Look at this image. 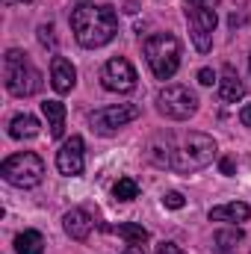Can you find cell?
Instances as JSON below:
<instances>
[{
    "label": "cell",
    "mask_w": 251,
    "mask_h": 254,
    "mask_svg": "<svg viewBox=\"0 0 251 254\" xmlns=\"http://www.w3.org/2000/svg\"><path fill=\"white\" fill-rule=\"evenodd\" d=\"M71 30L80 48H104L116 39L119 33V12L110 3H92V0H80L71 9Z\"/></svg>",
    "instance_id": "cell-1"
},
{
    "label": "cell",
    "mask_w": 251,
    "mask_h": 254,
    "mask_svg": "<svg viewBox=\"0 0 251 254\" xmlns=\"http://www.w3.org/2000/svg\"><path fill=\"white\" fill-rule=\"evenodd\" d=\"M216 157V139L207 136V133H187L181 139V145H172V139L166 142V148H151V160L163 169H172V172H198L204 166H210Z\"/></svg>",
    "instance_id": "cell-2"
},
{
    "label": "cell",
    "mask_w": 251,
    "mask_h": 254,
    "mask_svg": "<svg viewBox=\"0 0 251 254\" xmlns=\"http://www.w3.org/2000/svg\"><path fill=\"white\" fill-rule=\"evenodd\" d=\"M3 83H6L9 95L30 98V95H36L42 89V74H39V68L33 65V60L24 51L12 48L3 57Z\"/></svg>",
    "instance_id": "cell-3"
},
{
    "label": "cell",
    "mask_w": 251,
    "mask_h": 254,
    "mask_svg": "<svg viewBox=\"0 0 251 254\" xmlns=\"http://www.w3.org/2000/svg\"><path fill=\"white\" fill-rule=\"evenodd\" d=\"M148 68L157 80H172L181 68V42L172 33H154L142 45Z\"/></svg>",
    "instance_id": "cell-4"
},
{
    "label": "cell",
    "mask_w": 251,
    "mask_h": 254,
    "mask_svg": "<svg viewBox=\"0 0 251 254\" xmlns=\"http://www.w3.org/2000/svg\"><path fill=\"white\" fill-rule=\"evenodd\" d=\"M219 0H187V24H189V36L198 54H207L213 48V33L219 24Z\"/></svg>",
    "instance_id": "cell-5"
},
{
    "label": "cell",
    "mask_w": 251,
    "mask_h": 254,
    "mask_svg": "<svg viewBox=\"0 0 251 254\" xmlns=\"http://www.w3.org/2000/svg\"><path fill=\"white\" fill-rule=\"evenodd\" d=\"M0 175H3L6 184H12V187H18V190H33V187H39L42 178H45V163H42L39 154L21 151V154H12V157L3 160Z\"/></svg>",
    "instance_id": "cell-6"
},
{
    "label": "cell",
    "mask_w": 251,
    "mask_h": 254,
    "mask_svg": "<svg viewBox=\"0 0 251 254\" xmlns=\"http://www.w3.org/2000/svg\"><path fill=\"white\" fill-rule=\"evenodd\" d=\"M157 110L172 119V122H187L198 113V95L189 89V86H181V83H169L166 89H160L157 95Z\"/></svg>",
    "instance_id": "cell-7"
},
{
    "label": "cell",
    "mask_w": 251,
    "mask_h": 254,
    "mask_svg": "<svg viewBox=\"0 0 251 254\" xmlns=\"http://www.w3.org/2000/svg\"><path fill=\"white\" fill-rule=\"evenodd\" d=\"M142 116V107L139 104H110V107H101L89 116V125L98 136H113L119 127L130 125Z\"/></svg>",
    "instance_id": "cell-8"
},
{
    "label": "cell",
    "mask_w": 251,
    "mask_h": 254,
    "mask_svg": "<svg viewBox=\"0 0 251 254\" xmlns=\"http://www.w3.org/2000/svg\"><path fill=\"white\" fill-rule=\"evenodd\" d=\"M101 83L107 92H119V95H127L136 89V68L130 65V60L125 57H116L104 65L101 71Z\"/></svg>",
    "instance_id": "cell-9"
},
{
    "label": "cell",
    "mask_w": 251,
    "mask_h": 254,
    "mask_svg": "<svg viewBox=\"0 0 251 254\" xmlns=\"http://www.w3.org/2000/svg\"><path fill=\"white\" fill-rule=\"evenodd\" d=\"M83 151H86V145H83L80 136L65 139V145L57 151V169L63 172L65 178H77V175H83V166H86Z\"/></svg>",
    "instance_id": "cell-10"
},
{
    "label": "cell",
    "mask_w": 251,
    "mask_h": 254,
    "mask_svg": "<svg viewBox=\"0 0 251 254\" xmlns=\"http://www.w3.org/2000/svg\"><path fill=\"white\" fill-rule=\"evenodd\" d=\"M51 86L60 95H68L77 86V68H74L71 60H65V57H54L51 60Z\"/></svg>",
    "instance_id": "cell-11"
},
{
    "label": "cell",
    "mask_w": 251,
    "mask_h": 254,
    "mask_svg": "<svg viewBox=\"0 0 251 254\" xmlns=\"http://www.w3.org/2000/svg\"><path fill=\"white\" fill-rule=\"evenodd\" d=\"M219 101L222 104H237L246 98V83L240 80V74L234 71V65H225L222 74H219Z\"/></svg>",
    "instance_id": "cell-12"
},
{
    "label": "cell",
    "mask_w": 251,
    "mask_h": 254,
    "mask_svg": "<svg viewBox=\"0 0 251 254\" xmlns=\"http://www.w3.org/2000/svg\"><path fill=\"white\" fill-rule=\"evenodd\" d=\"M92 216L83 210V207H71L68 213L63 216V228H65V234L71 237V240H77V243H83L89 234H92Z\"/></svg>",
    "instance_id": "cell-13"
},
{
    "label": "cell",
    "mask_w": 251,
    "mask_h": 254,
    "mask_svg": "<svg viewBox=\"0 0 251 254\" xmlns=\"http://www.w3.org/2000/svg\"><path fill=\"white\" fill-rule=\"evenodd\" d=\"M251 219V207L243 201H231V204H222V207H213L210 210V222H249Z\"/></svg>",
    "instance_id": "cell-14"
},
{
    "label": "cell",
    "mask_w": 251,
    "mask_h": 254,
    "mask_svg": "<svg viewBox=\"0 0 251 254\" xmlns=\"http://www.w3.org/2000/svg\"><path fill=\"white\" fill-rule=\"evenodd\" d=\"M39 130H42L39 119L30 116V113H21L9 122V136L12 139H33V136H39Z\"/></svg>",
    "instance_id": "cell-15"
},
{
    "label": "cell",
    "mask_w": 251,
    "mask_h": 254,
    "mask_svg": "<svg viewBox=\"0 0 251 254\" xmlns=\"http://www.w3.org/2000/svg\"><path fill=\"white\" fill-rule=\"evenodd\" d=\"M42 113H45V119H48L51 136L60 139L65 133V104L63 101H45V104H42Z\"/></svg>",
    "instance_id": "cell-16"
},
{
    "label": "cell",
    "mask_w": 251,
    "mask_h": 254,
    "mask_svg": "<svg viewBox=\"0 0 251 254\" xmlns=\"http://www.w3.org/2000/svg\"><path fill=\"white\" fill-rule=\"evenodd\" d=\"M240 243H243L240 228H225V231H216V237H213V249L219 254H234Z\"/></svg>",
    "instance_id": "cell-17"
},
{
    "label": "cell",
    "mask_w": 251,
    "mask_h": 254,
    "mask_svg": "<svg viewBox=\"0 0 251 254\" xmlns=\"http://www.w3.org/2000/svg\"><path fill=\"white\" fill-rule=\"evenodd\" d=\"M15 252L18 254H42L45 252V237L39 231H24L15 237Z\"/></svg>",
    "instance_id": "cell-18"
},
{
    "label": "cell",
    "mask_w": 251,
    "mask_h": 254,
    "mask_svg": "<svg viewBox=\"0 0 251 254\" xmlns=\"http://www.w3.org/2000/svg\"><path fill=\"white\" fill-rule=\"evenodd\" d=\"M116 234L125 240L127 246H142V243H148V240H151V234H148L142 225H136V222H125V225H119V228H116Z\"/></svg>",
    "instance_id": "cell-19"
},
{
    "label": "cell",
    "mask_w": 251,
    "mask_h": 254,
    "mask_svg": "<svg viewBox=\"0 0 251 254\" xmlns=\"http://www.w3.org/2000/svg\"><path fill=\"white\" fill-rule=\"evenodd\" d=\"M113 195H116L119 201H133V198L139 195V184H136L133 178H119V184L113 187Z\"/></svg>",
    "instance_id": "cell-20"
},
{
    "label": "cell",
    "mask_w": 251,
    "mask_h": 254,
    "mask_svg": "<svg viewBox=\"0 0 251 254\" xmlns=\"http://www.w3.org/2000/svg\"><path fill=\"white\" fill-rule=\"evenodd\" d=\"M39 42H42L45 48H54V45H57V39H54V24H42V27H39Z\"/></svg>",
    "instance_id": "cell-21"
},
{
    "label": "cell",
    "mask_w": 251,
    "mask_h": 254,
    "mask_svg": "<svg viewBox=\"0 0 251 254\" xmlns=\"http://www.w3.org/2000/svg\"><path fill=\"white\" fill-rule=\"evenodd\" d=\"M163 204H166L169 210H181L187 201H184V195H181V192H166V195H163Z\"/></svg>",
    "instance_id": "cell-22"
},
{
    "label": "cell",
    "mask_w": 251,
    "mask_h": 254,
    "mask_svg": "<svg viewBox=\"0 0 251 254\" xmlns=\"http://www.w3.org/2000/svg\"><path fill=\"white\" fill-rule=\"evenodd\" d=\"M198 83L201 86H213V83H219V77L213 74V68H201L198 71Z\"/></svg>",
    "instance_id": "cell-23"
},
{
    "label": "cell",
    "mask_w": 251,
    "mask_h": 254,
    "mask_svg": "<svg viewBox=\"0 0 251 254\" xmlns=\"http://www.w3.org/2000/svg\"><path fill=\"white\" fill-rule=\"evenodd\" d=\"M157 254H187L181 246H175V243H160L157 246Z\"/></svg>",
    "instance_id": "cell-24"
},
{
    "label": "cell",
    "mask_w": 251,
    "mask_h": 254,
    "mask_svg": "<svg viewBox=\"0 0 251 254\" xmlns=\"http://www.w3.org/2000/svg\"><path fill=\"white\" fill-rule=\"evenodd\" d=\"M240 122H243L246 127H251V104H246V107L240 110Z\"/></svg>",
    "instance_id": "cell-25"
},
{
    "label": "cell",
    "mask_w": 251,
    "mask_h": 254,
    "mask_svg": "<svg viewBox=\"0 0 251 254\" xmlns=\"http://www.w3.org/2000/svg\"><path fill=\"white\" fill-rule=\"evenodd\" d=\"M222 175H228V178L234 175V160H231V157H225V160H222Z\"/></svg>",
    "instance_id": "cell-26"
},
{
    "label": "cell",
    "mask_w": 251,
    "mask_h": 254,
    "mask_svg": "<svg viewBox=\"0 0 251 254\" xmlns=\"http://www.w3.org/2000/svg\"><path fill=\"white\" fill-rule=\"evenodd\" d=\"M122 254H145V252H142L139 246H127V249H125V252H122Z\"/></svg>",
    "instance_id": "cell-27"
},
{
    "label": "cell",
    "mask_w": 251,
    "mask_h": 254,
    "mask_svg": "<svg viewBox=\"0 0 251 254\" xmlns=\"http://www.w3.org/2000/svg\"><path fill=\"white\" fill-rule=\"evenodd\" d=\"M3 6H15V3H33V0H0Z\"/></svg>",
    "instance_id": "cell-28"
},
{
    "label": "cell",
    "mask_w": 251,
    "mask_h": 254,
    "mask_svg": "<svg viewBox=\"0 0 251 254\" xmlns=\"http://www.w3.org/2000/svg\"><path fill=\"white\" fill-rule=\"evenodd\" d=\"M249 65H251V57H249Z\"/></svg>",
    "instance_id": "cell-29"
}]
</instances>
